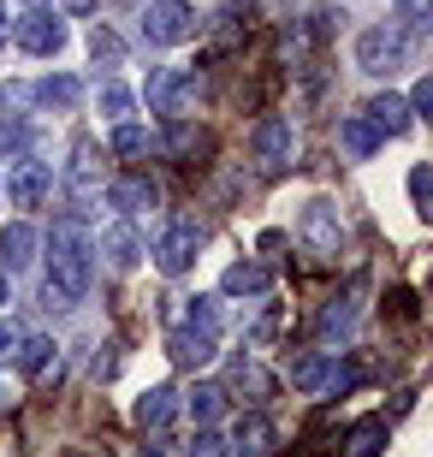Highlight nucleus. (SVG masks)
Listing matches in <instances>:
<instances>
[{
  "mask_svg": "<svg viewBox=\"0 0 433 457\" xmlns=\"http://www.w3.org/2000/svg\"><path fill=\"white\" fill-rule=\"evenodd\" d=\"M167 149H172V154H196V149H202V137L190 131V125H172V137H167Z\"/></svg>",
  "mask_w": 433,
  "mask_h": 457,
  "instance_id": "obj_35",
  "label": "nucleus"
},
{
  "mask_svg": "<svg viewBox=\"0 0 433 457\" xmlns=\"http://www.w3.org/2000/svg\"><path fill=\"white\" fill-rule=\"evenodd\" d=\"M101 255H107V268H119V273H131L137 262H143V237L131 232V226H107L101 232V244H96Z\"/></svg>",
  "mask_w": 433,
  "mask_h": 457,
  "instance_id": "obj_17",
  "label": "nucleus"
},
{
  "mask_svg": "<svg viewBox=\"0 0 433 457\" xmlns=\"http://www.w3.org/2000/svg\"><path fill=\"white\" fill-rule=\"evenodd\" d=\"M190 457H226V440H220L214 428H202L196 440H190Z\"/></svg>",
  "mask_w": 433,
  "mask_h": 457,
  "instance_id": "obj_33",
  "label": "nucleus"
},
{
  "mask_svg": "<svg viewBox=\"0 0 433 457\" xmlns=\"http://www.w3.org/2000/svg\"><path fill=\"white\" fill-rule=\"evenodd\" d=\"M12 42H18L24 54H42V60H48V54L66 48V18H60V12H42V6H30V12L12 24Z\"/></svg>",
  "mask_w": 433,
  "mask_h": 457,
  "instance_id": "obj_6",
  "label": "nucleus"
},
{
  "mask_svg": "<svg viewBox=\"0 0 433 457\" xmlns=\"http://www.w3.org/2000/svg\"><path fill=\"white\" fill-rule=\"evenodd\" d=\"M36 226H24V220H12L6 232H0V273H18V268H30L36 262Z\"/></svg>",
  "mask_w": 433,
  "mask_h": 457,
  "instance_id": "obj_14",
  "label": "nucleus"
},
{
  "mask_svg": "<svg viewBox=\"0 0 433 457\" xmlns=\"http://www.w3.org/2000/svg\"><path fill=\"white\" fill-rule=\"evenodd\" d=\"M428 190H433V172H428V161H421V167H410V196H416L421 214H428Z\"/></svg>",
  "mask_w": 433,
  "mask_h": 457,
  "instance_id": "obj_32",
  "label": "nucleus"
},
{
  "mask_svg": "<svg viewBox=\"0 0 433 457\" xmlns=\"http://www.w3.org/2000/svg\"><path fill=\"white\" fill-rule=\"evenodd\" d=\"M12 362L30 374V380H48V374H60V345H54V339H24Z\"/></svg>",
  "mask_w": 433,
  "mask_h": 457,
  "instance_id": "obj_19",
  "label": "nucleus"
},
{
  "mask_svg": "<svg viewBox=\"0 0 433 457\" xmlns=\"http://www.w3.org/2000/svg\"><path fill=\"white\" fill-rule=\"evenodd\" d=\"M350 327H356V303L350 297H333L321 309V339H350Z\"/></svg>",
  "mask_w": 433,
  "mask_h": 457,
  "instance_id": "obj_25",
  "label": "nucleus"
},
{
  "mask_svg": "<svg viewBox=\"0 0 433 457\" xmlns=\"http://www.w3.org/2000/svg\"><path fill=\"white\" fill-rule=\"evenodd\" d=\"M291 386L297 392H321L327 386V351H303L297 362H291Z\"/></svg>",
  "mask_w": 433,
  "mask_h": 457,
  "instance_id": "obj_24",
  "label": "nucleus"
},
{
  "mask_svg": "<svg viewBox=\"0 0 433 457\" xmlns=\"http://www.w3.org/2000/svg\"><path fill=\"white\" fill-rule=\"evenodd\" d=\"M220 291L226 297H267L273 291V268L267 262H232V268L220 273Z\"/></svg>",
  "mask_w": 433,
  "mask_h": 457,
  "instance_id": "obj_12",
  "label": "nucleus"
},
{
  "mask_svg": "<svg viewBox=\"0 0 433 457\" xmlns=\"http://www.w3.org/2000/svg\"><path fill=\"white\" fill-rule=\"evenodd\" d=\"M184 327H190V333H208V339H220V327H226V315H220V297H190V309H184Z\"/></svg>",
  "mask_w": 433,
  "mask_h": 457,
  "instance_id": "obj_23",
  "label": "nucleus"
},
{
  "mask_svg": "<svg viewBox=\"0 0 433 457\" xmlns=\"http://www.w3.org/2000/svg\"><path fill=\"white\" fill-rule=\"evenodd\" d=\"M167 356L179 362V369H208V362H214V339H208V333H190V327H172Z\"/></svg>",
  "mask_w": 433,
  "mask_h": 457,
  "instance_id": "obj_15",
  "label": "nucleus"
},
{
  "mask_svg": "<svg viewBox=\"0 0 433 457\" xmlns=\"http://www.w3.org/2000/svg\"><path fill=\"white\" fill-rule=\"evenodd\" d=\"M36 102L54 107V113H71V107L84 102V84H78L71 71H54V78H42V84H36Z\"/></svg>",
  "mask_w": 433,
  "mask_h": 457,
  "instance_id": "obj_20",
  "label": "nucleus"
},
{
  "mask_svg": "<svg viewBox=\"0 0 433 457\" xmlns=\"http://www.w3.org/2000/svg\"><path fill=\"white\" fill-rule=\"evenodd\" d=\"M30 125H24V119H0V154H6V161H24V154H30Z\"/></svg>",
  "mask_w": 433,
  "mask_h": 457,
  "instance_id": "obj_30",
  "label": "nucleus"
},
{
  "mask_svg": "<svg viewBox=\"0 0 433 457\" xmlns=\"http://www.w3.org/2000/svg\"><path fill=\"white\" fill-rule=\"evenodd\" d=\"M143 457H172V445H167V440H161V434H154V440H149V445H143Z\"/></svg>",
  "mask_w": 433,
  "mask_h": 457,
  "instance_id": "obj_38",
  "label": "nucleus"
},
{
  "mask_svg": "<svg viewBox=\"0 0 433 457\" xmlns=\"http://www.w3.org/2000/svg\"><path fill=\"white\" fill-rule=\"evenodd\" d=\"M356 66H362L368 78H392L398 66H410V36H404L398 24H368V30L356 36Z\"/></svg>",
  "mask_w": 433,
  "mask_h": 457,
  "instance_id": "obj_2",
  "label": "nucleus"
},
{
  "mask_svg": "<svg viewBox=\"0 0 433 457\" xmlns=\"http://www.w3.org/2000/svg\"><path fill=\"white\" fill-rule=\"evenodd\" d=\"M0 303H12V291H6V273H0Z\"/></svg>",
  "mask_w": 433,
  "mask_h": 457,
  "instance_id": "obj_41",
  "label": "nucleus"
},
{
  "mask_svg": "<svg viewBox=\"0 0 433 457\" xmlns=\"http://www.w3.org/2000/svg\"><path fill=\"white\" fill-rule=\"evenodd\" d=\"M172 416H179V392H172V386H149L143 398H137V422L149 428V434H161Z\"/></svg>",
  "mask_w": 433,
  "mask_h": 457,
  "instance_id": "obj_18",
  "label": "nucleus"
},
{
  "mask_svg": "<svg viewBox=\"0 0 433 457\" xmlns=\"http://www.w3.org/2000/svg\"><path fill=\"white\" fill-rule=\"evenodd\" d=\"M196 36V6L190 0H149L143 12V42L149 48H172V42H190Z\"/></svg>",
  "mask_w": 433,
  "mask_h": 457,
  "instance_id": "obj_4",
  "label": "nucleus"
},
{
  "mask_svg": "<svg viewBox=\"0 0 433 457\" xmlns=\"http://www.w3.org/2000/svg\"><path fill=\"white\" fill-rule=\"evenodd\" d=\"M362 119H368V131L380 137V143H386V137H404V131H410V107H404L398 96H374V102L362 107Z\"/></svg>",
  "mask_w": 433,
  "mask_h": 457,
  "instance_id": "obj_16",
  "label": "nucleus"
},
{
  "mask_svg": "<svg viewBox=\"0 0 433 457\" xmlns=\"http://www.w3.org/2000/svg\"><path fill=\"white\" fill-rule=\"evenodd\" d=\"M250 149H255V161H262V167H285V161H291V154H297V131H291V119H262V125H255V137H250Z\"/></svg>",
  "mask_w": 433,
  "mask_h": 457,
  "instance_id": "obj_9",
  "label": "nucleus"
},
{
  "mask_svg": "<svg viewBox=\"0 0 433 457\" xmlns=\"http://www.w3.org/2000/svg\"><path fill=\"white\" fill-rule=\"evenodd\" d=\"M404 107H410V119H421V113L433 107V84H428V78H421V84L410 89V102H404Z\"/></svg>",
  "mask_w": 433,
  "mask_h": 457,
  "instance_id": "obj_36",
  "label": "nucleus"
},
{
  "mask_svg": "<svg viewBox=\"0 0 433 457\" xmlns=\"http://www.w3.org/2000/svg\"><path fill=\"white\" fill-rule=\"evenodd\" d=\"M96 102H101V113L113 119V125H125V113H131V107H137V96H131V89H125V84H113V78H107V84L96 89Z\"/></svg>",
  "mask_w": 433,
  "mask_h": 457,
  "instance_id": "obj_27",
  "label": "nucleus"
},
{
  "mask_svg": "<svg viewBox=\"0 0 433 457\" xmlns=\"http://www.w3.org/2000/svg\"><path fill=\"white\" fill-rule=\"evenodd\" d=\"M30 6H42V0H30Z\"/></svg>",
  "mask_w": 433,
  "mask_h": 457,
  "instance_id": "obj_43",
  "label": "nucleus"
},
{
  "mask_svg": "<svg viewBox=\"0 0 433 457\" xmlns=\"http://www.w3.org/2000/svg\"><path fill=\"white\" fill-rule=\"evenodd\" d=\"M96 167H101V143H96V137H78L71 167H66V190H71V203H78V208L96 203Z\"/></svg>",
  "mask_w": 433,
  "mask_h": 457,
  "instance_id": "obj_10",
  "label": "nucleus"
},
{
  "mask_svg": "<svg viewBox=\"0 0 433 457\" xmlns=\"http://www.w3.org/2000/svg\"><path fill=\"white\" fill-rule=\"evenodd\" d=\"M89 279H96V244H89L84 220H54V237H48V309H71L89 297Z\"/></svg>",
  "mask_w": 433,
  "mask_h": 457,
  "instance_id": "obj_1",
  "label": "nucleus"
},
{
  "mask_svg": "<svg viewBox=\"0 0 433 457\" xmlns=\"http://www.w3.org/2000/svg\"><path fill=\"white\" fill-rule=\"evenodd\" d=\"M0 48H6V0H0Z\"/></svg>",
  "mask_w": 433,
  "mask_h": 457,
  "instance_id": "obj_40",
  "label": "nucleus"
},
{
  "mask_svg": "<svg viewBox=\"0 0 433 457\" xmlns=\"http://www.w3.org/2000/svg\"><path fill=\"white\" fill-rule=\"evenodd\" d=\"M89 6H96V0H66V12H89Z\"/></svg>",
  "mask_w": 433,
  "mask_h": 457,
  "instance_id": "obj_39",
  "label": "nucleus"
},
{
  "mask_svg": "<svg viewBox=\"0 0 433 457\" xmlns=\"http://www.w3.org/2000/svg\"><path fill=\"white\" fill-rule=\"evenodd\" d=\"M190 96H196V78L179 71V66H154L149 84H143V102H149V113H161V119H179L184 107H190Z\"/></svg>",
  "mask_w": 433,
  "mask_h": 457,
  "instance_id": "obj_5",
  "label": "nucleus"
},
{
  "mask_svg": "<svg viewBox=\"0 0 433 457\" xmlns=\"http://www.w3.org/2000/svg\"><path fill=\"white\" fill-rule=\"evenodd\" d=\"M232 392H250V404L273 398V374L262 362H232Z\"/></svg>",
  "mask_w": 433,
  "mask_h": 457,
  "instance_id": "obj_22",
  "label": "nucleus"
},
{
  "mask_svg": "<svg viewBox=\"0 0 433 457\" xmlns=\"http://www.w3.org/2000/svg\"><path fill=\"white\" fill-rule=\"evenodd\" d=\"M0 190L12 196V208H42V203H48V190H54V167H48V161H30V154H24V161L12 167V179H6Z\"/></svg>",
  "mask_w": 433,
  "mask_h": 457,
  "instance_id": "obj_8",
  "label": "nucleus"
},
{
  "mask_svg": "<svg viewBox=\"0 0 433 457\" xmlns=\"http://www.w3.org/2000/svg\"><path fill=\"white\" fill-rule=\"evenodd\" d=\"M0 404H6V392H0Z\"/></svg>",
  "mask_w": 433,
  "mask_h": 457,
  "instance_id": "obj_42",
  "label": "nucleus"
},
{
  "mask_svg": "<svg viewBox=\"0 0 433 457\" xmlns=\"http://www.w3.org/2000/svg\"><path fill=\"white\" fill-rule=\"evenodd\" d=\"M161 203V190H154V179H143V172H125V179H113L107 185V208H119V214H143V208Z\"/></svg>",
  "mask_w": 433,
  "mask_h": 457,
  "instance_id": "obj_11",
  "label": "nucleus"
},
{
  "mask_svg": "<svg viewBox=\"0 0 433 457\" xmlns=\"http://www.w3.org/2000/svg\"><path fill=\"white\" fill-rule=\"evenodd\" d=\"M18 345H24V327H12V321H6V327H0V362H12V356H18Z\"/></svg>",
  "mask_w": 433,
  "mask_h": 457,
  "instance_id": "obj_37",
  "label": "nucleus"
},
{
  "mask_svg": "<svg viewBox=\"0 0 433 457\" xmlns=\"http://www.w3.org/2000/svg\"><path fill=\"white\" fill-rule=\"evenodd\" d=\"M149 149H154V137L143 131V125H131V119H125V125H113V154L137 161V154H149Z\"/></svg>",
  "mask_w": 433,
  "mask_h": 457,
  "instance_id": "obj_28",
  "label": "nucleus"
},
{
  "mask_svg": "<svg viewBox=\"0 0 433 457\" xmlns=\"http://www.w3.org/2000/svg\"><path fill=\"white\" fill-rule=\"evenodd\" d=\"M267 452H273V422H267L262 410H250V416L232 428V445H226V457H267Z\"/></svg>",
  "mask_w": 433,
  "mask_h": 457,
  "instance_id": "obj_13",
  "label": "nucleus"
},
{
  "mask_svg": "<svg viewBox=\"0 0 433 457\" xmlns=\"http://www.w3.org/2000/svg\"><path fill=\"white\" fill-rule=\"evenodd\" d=\"M392 6H398V24H404V36H410V30H428L433 0H392Z\"/></svg>",
  "mask_w": 433,
  "mask_h": 457,
  "instance_id": "obj_31",
  "label": "nucleus"
},
{
  "mask_svg": "<svg viewBox=\"0 0 433 457\" xmlns=\"http://www.w3.org/2000/svg\"><path fill=\"white\" fill-rule=\"evenodd\" d=\"M338 149H345L350 161H374L380 137L368 131V119H362V113H350V119H338Z\"/></svg>",
  "mask_w": 433,
  "mask_h": 457,
  "instance_id": "obj_21",
  "label": "nucleus"
},
{
  "mask_svg": "<svg viewBox=\"0 0 433 457\" xmlns=\"http://www.w3.org/2000/svg\"><path fill=\"white\" fill-rule=\"evenodd\" d=\"M196 250H202V226L190 214H179V220H167V232L154 237V268L167 279H179V273L196 268Z\"/></svg>",
  "mask_w": 433,
  "mask_h": 457,
  "instance_id": "obj_3",
  "label": "nucleus"
},
{
  "mask_svg": "<svg viewBox=\"0 0 433 457\" xmlns=\"http://www.w3.org/2000/svg\"><path fill=\"white\" fill-rule=\"evenodd\" d=\"M89 48H96V60L119 66V36H113V30H96V36H89Z\"/></svg>",
  "mask_w": 433,
  "mask_h": 457,
  "instance_id": "obj_34",
  "label": "nucleus"
},
{
  "mask_svg": "<svg viewBox=\"0 0 433 457\" xmlns=\"http://www.w3.org/2000/svg\"><path fill=\"white\" fill-rule=\"evenodd\" d=\"M220 410H226V392L220 386H196L190 392V416H196V428H214Z\"/></svg>",
  "mask_w": 433,
  "mask_h": 457,
  "instance_id": "obj_29",
  "label": "nucleus"
},
{
  "mask_svg": "<svg viewBox=\"0 0 433 457\" xmlns=\"http://www.w3.org/2000/svg\"><path fill=\"white\" fill-rule=\"evenodd\" d=\"M297 237L309 244V255H338V244H345V220H338L333 203H309L297 220Z\"/></svg>",
  "mask_w": 433,
  "mask_h": 457,
  "instance_id": "obj_7",
  "label": "nucleus"
},
{
  "mask_svg": "<svg viewBox=\"0 0 433 457\" xmlns=\"http://www.w3.org/2000/svg\"><path fill=\"white\" fill-rule=\"evenodd\" d=\"M380 445H386V422H380V416H368V422L350 428V452L345 457H380Z\"/></svg>",
  "mask_w": 433,
  "mask_h": 457,
  "instance_id": "obj_26",
  "label": "nucleus"
}]
</instances>
